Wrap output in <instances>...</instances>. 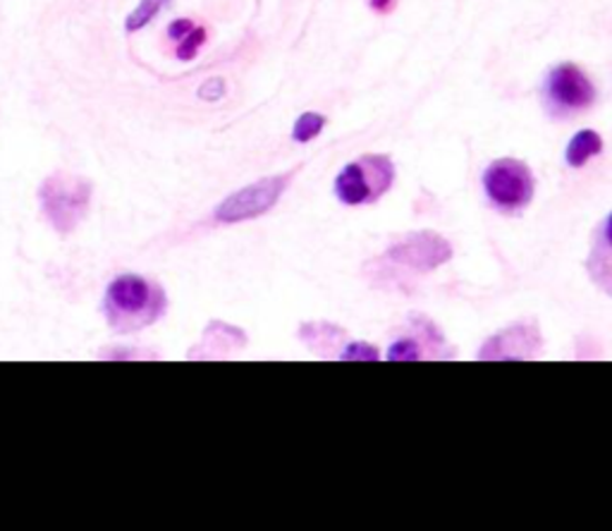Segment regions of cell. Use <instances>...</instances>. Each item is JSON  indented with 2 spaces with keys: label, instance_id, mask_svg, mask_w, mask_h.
I'll return each mask as SVG.
<instances>
[{
  "label": "cell",
  "instance_id": "1",
  "mask_svg": "<svg viewBox=\"0 0 612 531\" xmlns=\"http://www.w3.org/2000/svg\"><path fill=\"white\" fill-rule=\"evenodd\" d=\"M168 309L161 283L139 273H120L103 294V317L116 333H137L159 321Z\"/></svg>",
  "mask_w": 612,
  "mask_h": 531
},
{
  "label": "cell",
  "instance_id": "2",
  "mask_svg": "<svg viewBox=\"0 0 612 531\" xmlns=\"http://www.w3.org/2000/svg\"><path fill=\"white\" fill-rule=\"evenodd\" d=\"M37 199L51 228L60 236H70L89 213L91 184L77 176L53 173L39 184Z\"/></svg>",
  "mask_w": 612,
  "mask_h": 531
},
{
  "label": "cell",
  "instance_id": "3",
  "mask_svg": "<svg viewBox=\"0 0 612 531\" xmlns=\"http://www.w3.org/2000/svg\"><path fill=\"white\" fill-rule=\"evenodd\" d=\"M392 182H395V163L385 153H367L340 170L333 192L342 204L364 207L379 201Z\"/></svg>",
  "mask_w": 612,
  "mask_h": 531
},
{
  "label": "cell",
  "instance_id": "4",
  "mask_svg": "<svg viewBox=\"0 0 612 531\" xmlns=\"http://www.w3.org/2000/svg\"><path fill=\"white\" fill-rule=\"evenodd\" d=\"M533 190H536V182L524 161L498 159L483 170V192L502 213L524 211L531 204Z\"/></svg>",
  "mask_w": 612,
  "mask_h": 531
},
{
  "label": "cell",
  "instance_id": "5",
  "mask_svg": "<svg viewBox=\"0 0 612 531\" xmlns=\"http://www.w3.org/2000/svg\"><path fill=\"white\" fill-rule=\"evenodd\" d=\"M290 180H292V173H285V176L261 178L257 182L242 187V190L232 192L215 207L213 221L221 226H234V223H244V221H251V218L269 213L278 204L280 197L285 194Z\"/></svg>",
  "mask_w": 612,
  "mask_h": 531
},
{
  "label": "cell",
  "instance_id": "6",
  "mask_svg": "<svg viewBox=\"0 0 612 531\" xmlns=\"http://www.w3.org/2000/svg\"><path fill=\"white\" fill-rule=\"evenodd\" d=\"M543 97L548 113L555 118H570L595 103V87L589 80V74L574 66V62H562L555 66L545 77Z\"/></svg>",
  "mask_w": 612,
  "mask_h": 531
},
{
  "label": "cell",
  "instance_id": "7",
  "mask_svg": "<svg viewBox=\"0 0 612 531\" xmlns=\"http://www.w3.org/2000/svg\"><path fill=\"white\" fill-rule=\"evenodd\" d=\"M388 259L404 266V269L427 273L452 259V244L435 232L423 230L392 244L388 249Z\"/></svg>",
  "mask_w": 612,
  "mask_h": 531
},
{
  "label": "cell",
  "instance_id": "8",
  "mask_svg": "<svg viewBox=\"0 0 612 531\" xmlns=\"http://www.w3.org/2000/svg\"><path fill=\"white\" fill-rule=\"evenodd\" d=\"M541 348V333L536 325L516 323L493 335L481 350V359H526Z\"/></svg>",
  "mask_w": 612,
  "mask_h": 531
},
{
  "label": "cell",
  "instance_id": "9",
  "mask_svg": "<svg viewBox=\"0 0 612 531\" xmlns=\"http://www.w3.org/2000/svg\"><path fill=\"white\" fill-rule=\"evenodd\" d=\"M586 271L593 285L612 297V213L595 230L591 252L586 259Z\"/></svg>",
  "mask_w": 612,
  "mask_h": 531
},
{
  "label": "cell",
  "instance_id": "10",
  "mask_svg": "<svg viewBox=\"0 0 612 531\" xmlns=\"http://www.w3.org/2000/svg\"><path fill=\"white\" fill-rule=\"evenodd\" d=\"M603 151V137L595 130H579L572 139L568 149H564V161L570 168H584L593 156Z\"/></svg>",
  "mask_w": 612,
  "mask_h": 531
},
{
  "label": "cell",
  "instance_id": "11",
  "mask_svg": "<svg viewBox=\"0 0 612 531\" xmlns=\"http://www.w3.org/2000/svg\"><path fill=\"white\" fill-rule=\"evenodd\" d=\"M170 3V0H139V6L124 18V31L128 34H134V31H141L149 27L155 18H159L161 10Z\"/></svg>",
  "mask_w": 612,
  "mask_h": 531
},
{
  "label": "cell",
  "instance_id": "12",
  "mask_svg": "<svg viewBox=\"0 0 612 531\" xmlns=\"http://www.w3.org/2000/svg\"><path fill=\"white\" fill-rule=\"evenodd\" d=\"M325 122H328L325 116L307 111V113H302L300 118H297L294 128H292V139L297 144H307V142H311V139H317L323 132Z\"/></svg>",
  "mask_w": 612,
  "mask_h": 531
},
{
  "label": "cell",
  "instance_id": "13",
  "mask_svg": "<svg viewBox=\"0 0 612 531\" xmlns=\"http://www.w3.org/2000/svg\"><path fill=\"white\" fill-rule=\"evenodd\" d=\"M207 39H209V31L207 27H197L190 31V34H187L182 41L175 43V58L180 62H190L199 56V51L203 49V46H207Z\"/></svg>",
  "mask_w": 612,
  "mask_h": 531
},
{
  "label": "cell",
  "instance_id": "14",
  "mask_svg": "<svg viewBox=\"0 0 612 531\" xmlns=\"http://www.w3.org/2000/svg\"><path fill=\"white\" fill-rule=\"evenodd\" d=\"M421 357V342L417 338H400L388 350L390 362H419Z\"/></svg>",
  "mask_w": 612,
  "mask_h": 531
},
{
  "label": "cell",
  "instance_id": "15",
  "mask_svg": "<svg viewBox=\"0 0 612 531\" xmlns=\"http://www.w3.org/2000/svg\"><path fill=\"white\" fill-rule=\"evenodd\" d=\"M340 359H354V362H379L381 354L379 350H375L373 345H369V342H350L348 348H344L340 354Z\"/></svg>",
  "mask_w": 612,
  "mask_h": 531
},
{
  "label": "cell",
  "instance_id": "16",
  "mask_svg": "<svg viewBox=\"0 0 612 531\" xmlns=\"http://www.w3.org/2000/svg\"><path fill=\"white\" fill-rule=\"evenodd\" d=\"M194 29V20H190V18H178V20H172L170 24H168V29H165V37L170 39V41H182L187 34H190V31Z\"/></svg>",
  "mask_w": 612,
  "mask_h": 531
},
{
  "label": "cell",
  "instance_id": "17",
  "mask_svg": "<svg viewBox=\"0 0 612 531\" xmlns=\"http://www.w3.org/2000/svg\"><path fill=\"white\" fill-rule=\"evenodd\" d=\"M199 97L203 101H221L225 97V82L218 80V77H213V80L203 82L201 89H199Z\"/></svg>",
  "mask_w": 612,
  "mask_h": 531
},
{
  "label": "cell",
  "instance_id": "18",
  "mask_svg": "<svg viewBox=\"0 0 612 531\" xmlns=\"http://www.w3.org/2000/svg\"><path fill=\"white\" fill-rule=\"evenodd\" d=\"M369 8L379 14H388L398 8V0H367Z\"/></svg>",
  "mask_w": 612,
  "mask_h": 531
}]
</instances>
